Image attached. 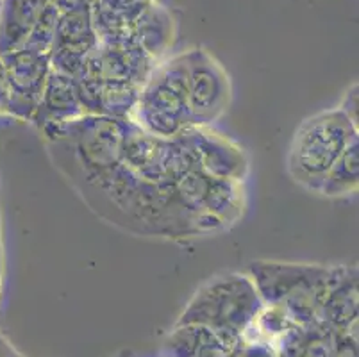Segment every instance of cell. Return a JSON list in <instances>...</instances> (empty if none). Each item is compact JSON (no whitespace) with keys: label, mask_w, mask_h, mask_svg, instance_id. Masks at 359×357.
Masks as SVG:
<instances>
[{"label":"cell","mask_w":359,"mask_h":357,"mask_svg":"<svg viewBox=\"0 0 359 357\" xmlns=\"http://www.w3.org/2000/svg\"><path fill=\"white\" fill-rule=\"evenodd\" d=\"M355 137L358 127L338 107L306 118L290 147L288 173L297 184L318 191L331 166Z\"/></svg>","instance_id":"cell-2"},{"label":"cell","mask_w":359,"mask_h":357,"mask_svg":"<svg viewBox=\"0 0 359 357\" xmlns=\"http://www.w3.org/2000/svg\"><path fill=\"white\" fill-rule=\"evenodd\" d=\"M99 43L91 22V8L60 13L50 50V67L77 79L83 72L88 54Z\"/></svg>","instance_id":"cell-10"},{"label":"cell","mask_w":359,"mask_h":357,"mask_svg":"<svg viewBox=\"0 0 359 357\" xmlns=\"http://www.w3.org/2000/svg\"><path fill=\"white\" fill-rule=\"evenodd\" d=\"M156 65L158 63L136 43L133 36L99 39L97 47L88 54L79 77L93 79L99 83L143 86Z\"/></svg>","instance_id":"cell-7"},{"label":"cell","mask_w":359,"mask_h":357,"mask_svg":"<svg viewBox=\"0 0 359 357\" xmlns=\"http://www.w3.org/2000/svg\"><path fill=\"white\" fill-rule=\"evenodd\" d=\"M115 357H133V356H130L129 352H120L118 356H115Z\"/></svg>","instance_id":"cell-23"},{"label":"cell","mask_w":359,"mask_h":357,"mask_svg":"<svg viewBox=\"0 0 359 357\" xmlns=\"http://www.w3.org/2000/svg\"><path fill=\"white\" fill-rule=\"evenodd\" d=\"M120 159L143 181L158 186H175L188 170L198 168L184 136L158 137L127 120Z\"/></svg>","instance_id":"cell-4"},{"label":"cell","mask_w":359,"mask_h":357,"mask_svg":"<svg viewBox=\"0 0 359 357\" xmlns=\"http://www.w3.org/2000/svg\"><path fill=\"white\" fill-rule=\"evenodd\" d=\"M344 268L280 261H252L245 268V274L254 283L264 306H276L295 295H327Z\"/></svg>","instance_id":"cell-5"},{"label":"cell","mask_w":359,"mask_h":357,"mask_svg":"<svg viewBox=\"0 0 359 357\" xmlns=\"http://www.w3.org/2000/svg\"><path fill=\"white\" fill-rule=\"evenodd\" d=\"M0 114H9V90L8 83H6L2 59H0Z\"/></svg>","instance_id":"cell-20"},{"label":"cell","mask_w":359,"mask_h":357,"mask_svg":"<svg viewBox=\"0 0 359 357\" xmlns=\"http://www.w3.org/2000/svg\"><path fill=\"white\" fill-rule=\"evenodd\" d=\"M320 320L334 334L358 332V268H344L325 295Z\"/></svg>","instance_id":"cell-13"},{"label":"cell","mask_w":359,"mask_h":357,"mask_svg":"<svg viewBox=\"0 0 359 357\" xmlns=\"http://www.w3.org/2000/svg\"><path fill=\"white\" fill-rule=\"evenodd\" d=\"M158 0H93L91 22L99 39L130 36L136 20Z\"/></svg>","instance_id":"cell-14"},{"label":"cell","mask_w":359,"mask_h":357,"mask_svg":"<svg viewBox=\"0 0 359 357\" xmlns=\"http://www.w3.org/2000/svg\"><path fill=\"white\" fill-rule=\"evenodd\" d=\"M91 2H93V0H52V4L57 8V11L60 13L91 8Z\"/></svg>","instance_id":"cell-19"},{"label":"cell","mask_w":359,"mask_h":357,"mask_svg":"<svg viewBox=\"0 0 359 357\" xmlns=\"http://www.w3.org/2000/svg\"><path fill=\"white\" fill-rule=\"evenodd\" d=\"M359 186V137L352 140L338 161L331 166L318 191L329 198L354 195Z\"/></svg>","instance_id":"cell-16"},{"label":"cell","mask_w":359,"mask_h":357,"mask_svg":"<svg viewBox=\"0 0 359 357\" xmlns=\"http://www.w3.org/2000/svg\"><path fill=\"white\" fill-rule=\"evenodd\" d=\"M48 0H2L0 13V55L24 47Z\"/></svg>","instance_id":"cell-15"},{"label":"cell","mask_w":359,"mask_h":357,"mask_svg":"<svg viewBox=\"0 0 359 357\" xmlns=\"http://www.w3.org/2000/svg\"><path fill=\"white\" fill-rule=\"evenodd\" d=\"M0 234H2V222H0ZM0 250H2V238H0Z\"/></svg>","instance_id":"cell-24"},{"label":"cell","mask_w":359,"mask_h":357,"mask_svg":"<svg viewBox=\"0 0 359 357\" xmlns=\"http://www.w3.org/2000/svg\"><path fill=\"white\" fill-rule=\"evenodd\" d=\"M182 136L202 172L218 179L245 181L249 173V159L238 143L224 134L215 133L210 126H194Z\"/></svg>","instance_id":"cell-9"},{"label":"cell","mask_w":359,"mask_h":357,"mask_svg":"<svg viewBox=\"0 0 359 357\" xmlns=\"http://www.w3.org/2000/svg\"><path fill=\"white\" fill-rule=\"evenodd\" d=\"M130 36L156 63H161L163 59L168 58L177 38V20L174 11L158 0L136 20Z\"/></svg>","instance_id":"cell-12"},{"label":"cell","mask_w":359,"mask_h":357,"mask_svg":"<svg viewBox=\"0 0 359 357\" xmlns=\"http://www.w3.org/2000/svg\"><path fill=\"white\" fill-rule=\"evenodd\" d=\"M48 2H52V0H48Z\"/></svg>","instance_id":"cell-25"},{"label":"cell","mask_w":359,"mask_h":357,"mask_svg":"<svg viewBox=\"0 0 359 357\" xmlns=\"http://www.w3.org/2000/svg\"><path fill=\"white\" fill-rule=\"evenodd\" d=\"M2 274H4V264H2V250H0V288H2Z\"/></svg>","instance_id":"cell-22"},{"label":"cell","mask_w":359,"mask_h":357,"mask_svg":"<svg viewBox=\"0 0 359 357\" xmlns=\"http://www.w3.org/2000/svg\"><path fill=\"white\" fill-rule=\"evenodd\" d=\"M145 133L158 137H179L194 127L186 97L184 52L156 65L142 86L129 118Z\"/></svg>","instance_id":"cell-3"},{"label":"cell","mask_w":359,"mask_h":357,"mask_svg":"<svg viewBox=\"0 0 359 357\" xmlns=\"http://www.w3.org/2000/svg\"><path fill=\"white\" fill-rule=\"evenodd\" d=\"M83 114L84 111L79 100L77 81L70 75L52 70L50 67L40 104L36 107L34 116H32V122L45 129V127L70 122V120H75Z\"/></svg>","instance_id":"cell-11"},{"label":"cell","mask_w":359,"mask_h":357,"mask_svg":"<svg viewBox=\"0 0 359 357\" xmlns=\"http://www.w3.org/2000/svg\"><path fill=\"white\" fill-rule=\"evenodd\" d=\"M184 65L186 97L194 126H211L229 107V75L202 47L184 52Z\"/></svg>","instance_id":"cell-6"},{"label":"cell","mask_w":359,"mask_h":357,"mask_svg":"<svg viewBox=\"0 0 359 357\" xmlns=\"http://www.w3.org/2000/svg\"><path fill=\"white\" fill-rule=\"evenodd\" d=\"M264 307L256 286L245 271L213 277L198 288L175 325H202L236 346L245 329Z\"/></svg>","instance_id":"cell-1"},{"label":"cell","mask_w":359,"mask_h":357,"mask_svg":"<svg viewBox=\"0 0 359 357\" xmlns=\"http://www.w3.org/2000/svg\"><path fill=\"white\" fill-rule=\"evenodd\" d=\"M358 91H359L358 83L351 84V86H348V90L345 91L344 98H341V104H339V106H338V109L341 111V113H344L345 116H347L348 120H351V122L354 123L355 127H359Z\"/></svg>","instance_id":"cell-18"},{"label":"cell","mask_w":359,"mask_h":357,"mask_svg":"<svg viewBox=\"0 0 359 357\" xmlns=\"http://www.w3.org/2000/svg\"><path fill=\"white\" fill-rule=\"evenodd\" d=\"M0 59L9 90V114L32 120L50 72V58L20 47L0 55Z\"/></svg>","instance_id":"cell-8"},{"label":"cell","mask_w":359,"mask_h":357,"mask_svg":"<svg viewBox=\"0 0 359 357\" xmlns=\"http://www.w3.org/2000/svg\"><path fill=\"white\" fill-rule=\"evenodd\" d=\"M0 357H22L20 353L13 349L11 343H9L2 334H0Z\"/></svg>","instance_id":"cell-21"},{"label":"cell","mask_w":359,"mask_h":357,"mask_svg":"<svg viewBox=\"0 0 359 357\" xmlns=\"http://www.w3.org/2000/svg\"><path fill=\"white\" fill-rule=\"evenodd\" d=\"M57 18H60V11H57V8H55L52 2H48L45 11L41 13L40 20H38L34 27H32L31 34H29L24 47L29 48V50H34L38 52V54H43L50 58L55 27H57Z\"/></svg>","instance_id":"cell-17"}]
</instances>
